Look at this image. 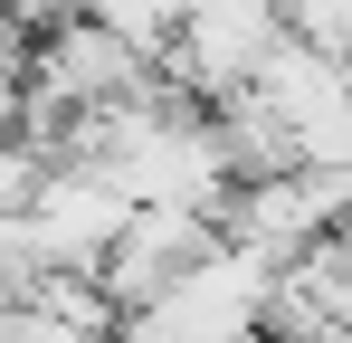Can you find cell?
Here are the masks:
<instances>
[{
    "label": "cell",
    "mask_w": 352,
    "mask_h": 343,
    "mask_svg": "<svg viewBox=\"0 0 352 343\" xmlns=\"http://www.w3.org/2000/svg\"><path fill=\"white\" fill-rule=\"evenodd\" d=\"M276 19H286L295 48L343 57V67H352V0H276Z\"/></svg>",
    "instance_id": "5b68a950"
},
{
    "label": "cell",
    "mask_w": 352,
    "mask_h": 343,
    "mask_svg": "<svg viewBox=\"0 0 352 343\" xmlns=\"http://www.w3.org/2000/svg\"><path fill=\"white\" fill-rule=\"evenodd\" d=\"M10 305H19V295H10V286H0V315H10Z\"/></svg>",
    "instance_id": "52a82bcc"
},
{
    "label": "cell",
    "mask_w": 352,
    "mask_h": 343,
    "mask_svg": "<svg viewBox=\"0 0 352 343\" xmlns=\"http://www.w3.org/2000/svg\"><path fill=\"white\" fill-rule=\"evenodd\" d=\"M267 334H276V267L248 258V248H229V238L162 305L124 315V343H267Z\"/></svg>",
    "instance_id": "6da1fadb"
},
{
    "label": "cell",
    "mask_w": 352,
    "mask_h": 343,
    "mask_svg": "<svg viewBox=\"0 0 352 343\" xmlns=\"http://www.w3.org/2000/svg\"><path fill=\"white\" fill-rule=\"evenodd\" d=\"M29 220H38V248H48L58 277H96V267L124 248V229H133V200H124L96 163H58Z\"/></svg>",
    "instance_id": "7a4b0ae2"
},
{
    "label": "cell",
    "mask_w": 352,
    "mask_h": 343,
    "mask_svg": "<svg viewBox=\"0 0 352 343\" xmlns=\"http://www.w3.org/2000/svg\"><path fill=\"white\" fill-rule=\"evenodd\" d=\"M210 248H219V220H200V210H133L124 248L96 267V277H105V295H115V315H143V305H162Z\"/></svg>",
    "instance_id": "3957f363"
},
{
    "label": "cell",
    "mask_w": 352,
    "mask_h": 343,
    "mask_svg": "<svg viewBox=\"0 0 352 343\" xmlns=\"http://www.w3.org/2000/svg\"><path fill=\"white\" fill-rule=\"evenodd\" d=\"M86 19H96V29H115L133 57H153V67H162V57L181 48V19H190V10H181V0H86Z\"/></svg>",
    "instance_id": "277c9868"
},
{
    "label": "cell",
    "mask_w": 352,
    "mask_h": 343,
    "mask_svg": "<svg viewBox=\"0 0 352 343\" xmlns=\"http://www.w3.org/2000/svg\"><path fill=\"white\" fill-rule=\"evenodd\" d=\"M0 343H76L58 324V315H38V305H29V295H19V305H10V315H0Z\"/></svg>",
    "instance_id": "8992f818"
}]
</instances>
